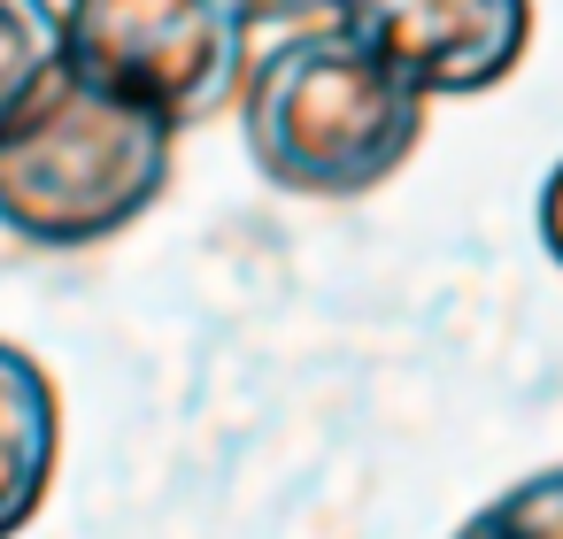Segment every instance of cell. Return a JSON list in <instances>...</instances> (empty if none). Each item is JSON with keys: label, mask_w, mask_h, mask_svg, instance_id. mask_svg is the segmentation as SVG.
Here are the masks:
<instances>
[{"label": "cell", "mask_w": 563, "mask_h": 539, "mask_svg": "<svg viewBox=\"0 0 563 539\" xmlns=\"http://www.w3.org/2000/svg\"><path fill=\"white\" fill-rule=\"evenodd\" d=\"M332 24L394 63L424 101H478L517 78L532 47V0H340Z\"/></svg>", "instance_id": "cell-4"}, {"label": "cell", "mask_w": 563, "mask_h": 539, "mask_svg": "<svg viewBox=\"0 0 563 539\" xmlns=\"http://www.w3.org/2000/svg\"><path fill=\"white\" fill-rule=\"evenodd\" d=\"M70 70L170 116L178 132L240 109L255 16L240 0H63Z\"/></svg>", "instance_id": "cell-3"}, {"label": "cell", "mask_w": 563, "mask_h": 539, "mask_svg": "<svg viewBox=\"0 0 563 539\" xmlns=\"http://www.w3.org/2000/svg\"><path fill=\"white\" fill-rule=\"evenodd\" d=\"M432 101L347 24H294L240 86L247 162L301 201H363L424 147Z\"/></svg>", "instance_id": "cell-1"}, {"label": "cell", "mask_w": 563, "mask_h": 539, "mask_svg": "<svg viewBox=\"0 0 563 539\" xmlns=\"http://www.w3.org/2000/svg\"><path fill=\"white\" fill-rule=\"evenodd\" d=\"M540 247H548V262L563 270V162L540 178Z\"/></svg>", "instance_id": "cell-8"}, {"label": "cell", "mask_w": 563, "mask_h": 539, "mask_svg": "<svg viewBox=\"0 0 563 539\" xmlns=\"http://www.w3.org/2000/svg\"><path fill=\"white\" fill-rule=\"evenodd\" d=\"M178 162V124L63 70L9 132H0V232L78 255L132 232Z\"/></svg>", "instance_id": "cell-2"}, {"label": "cell", "mask_w": 563, "mask_h": 539, "mask_svg": "<svg viewBox=\"0 0 563 539\" xmlns=\"http://www.w3.org/2000/svg\"><path fill=\"white\" fill-rule=\"evenodd\" d=\"M63 470V385L16 339H0V539L40 524Z\"/></svg>", "instance_id": "cell-5"}, {"label": "cell", "mask_w": 563, "mask_h": 539, "mask_svg": "<svg viewBox=\"0 0 563 539\" xmlns=\"http://www.w3.org/2000/svg\"><path fill=\"white\" fill-rule=\"evenodd\" d=\"M455 539H563V462L517 478L509 493H494Z\"/></svg>", "instance_id": "cell-7"}, {"label": "cell", "mask_w": 563, "mask_h": 539, "mask_svg": "<svg viewBox=\"0 0 563 539\" xmlns=\"http://www.w3.org/2000/svg\"><path fill=\"white\" fill-rule=\"evenodd\" d=\"M240 9H247L255 24H324L340 0H240Z\"/></svg>", "instance_id": "cell-9"}, {"label": "cell", "mask_w": 563, "mask_h": 539, "mask_svg": "<svg viewBox=\"0 0 563 539\" xmlns=\"http://www.w3.org/2000/svg\"><path fill=\"white\" fill-rule=\"evenodd\" d=\"M70 70L63 0H0V132Z\"/></svg>", "instance_id": "cell-6"}]
</instances>
